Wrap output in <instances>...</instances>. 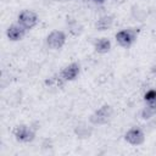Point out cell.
I'll use <instances>...</instances> for the list:
<instances>
[{"mask_svg": "<svg viewBox=\"0 0 156 156\" xmlns=\"http://www.w3.org/2000/svg\"><path fill=\"white\" fill-rule=\"evenodd\" d=\"M124 140L133 146H139L145 141V133L139 127H132L124 133Z\"/></svg>", "mask_w": 156, "mask_h": 156, "instance_id": "8992f818", "label": "cell"}, {"mask_svg": "<svg viewBox=\"0 0 156 156\" xmlns=\"http://www.w3.org/2000/svg\"><path fill=\"white\" fill-rule=\"evenodd\" d=\"M96 1H102V0H96Z\"/></svg>", "mask_w": 156, "mask_h": 156, "instance_id": "e0dca14e", "label": "cell"}, {"mask_svg": "<svg viewBox=\"0 0 156 156\" xmlns=\"http://www.w3.org/2000/svg\"><path fill=\"white\" fill-rule=\"evenodd\" d=\"M113 22H115V17L112 15H104L95 22L94 27L99 32H105V30H108L112 28Z\"/></svg>", "mask_w": 156, "mask_h": 156, "instance_id": "30bf717a", "label": "cell"}, {"mask_svg": "<svg viewBox=\"0 0 156 156\" xmlns=\"http://www.w3.org/2000/svg\"><path fill=\"white\" fill-rule=\"evenodd\" d=\"M37 132L30 124H20L13 129V136L20 143H32L35 139Z\"/></svg>", "mask_w": 156, "mask_h": 156, "instance_id": "3957f363", "label": "cell"}, {"mask_svg": "<svg viewBox=\"0 0 156 156\" xmlns=\"http://www.w3.org/2000/svg\"><path fill=\"white\" fill-rule=\"evenodd\" d=\"M150 71H151V73L154 74V77H156V65H152L151 68H150Z\"/></svg>", "mask_w": 156, "mask_h": 156, "instance_id": "2e32d148", "label": "cell"}, {"mask_svg": "<svg viewBox=\"0 0 156 156\" xmlns=\"http://www.w3.org/2000/svg\"><path fill=\"white\" fill-rule=\"evenodd\" d=\"M156 116V104H145L140 111V117L145 121H149Z\"/></svg>", "mask_w": 156, "mask_h": 156, "instance_id": "7c38bea8", "label": "cell"}, {"mask_svg": "<svg viewBox=\"0 0 156 156\" xmlns=\"http://www.w3.org/2000/svg\"><path fill=\"white\" fill-rule=\"evenodd\" d=\"M79 73H80V65H79V62H71L69 65L65 66L62 68V71L60 72V74L63 78L65 82H72V80L77 79Z\"/></svg>", "mask_w": 156, "mask_h": 156, "instance_id": "52a82bcc", "label": "cell"}, {"mask_svg": "<svg viewBox=\"0 0 156 156\" xmlns=\"http://www.w3.org/2000/svg\"><path fill=\"white\" fill-rule=\"evenodd\" d=\"M145 104H156V89H149L144 95Z\"/></svg>", "mask_w": 156, "mask_h": 156, "instance_id": "9a60e30c", "label": "cell"}, {"mask_svg": "<svg viewBox=\"0 0 156 156\" xmlns=\"http://www.w3.org/2000/svg\"><path fill=\"white\" fill-rule=\"evenodd\" d=\"M113 117V107L108 104L101 105L89 116V122L93 126H104L107 124Z\"/></svg>", "mask_w": 156, "mask_h": 156, "instance_id": "6da1fadb", "label": "cell"}, {"mask_svg": "<svg viewBox=\"0 0 156 156\" xmlns=\"http://www.w3.org/2000/svg\"><path fill=\"white\" fill-rule=\"evenodd\" d=\"M139 32H140L139 28L129 27V28H124V29L118 30V32L116 33L115 38H116L117 44H118L121 48L129 49V48L136 41L138 35H139Z\"/></svg>", "mask_w": 156, "mask_h": 156, "instance_id": "7a4b0ae2", "label": "cell"}, {"mask_svg": "<svg viewBox=\"0 0 156 156\" xmlns=\"http://www.w3.org/2000/svg\"><path fill=\"white\" fill-rule=\"evenodd\" d=\"M63 83H65V80L61 77V74H58V76L55 74V76L45 79V85L49 87V88H57L58 89V88H62L63 87Z\"/></svg>", "mask_w": 156, "mask_h": 156, "instance_id": "5bb4252c", "label": "cell"}, {"mask_svg": "<svg viewBox=\"0 0 156 156\" xmlns=\"http://www.w3.org/2000/svg\"><path fill=\"white\" fill-rule=\"evenodd\" d=\"M73 132H74V134L77 135L78 139H88V138H90L93 135L94 127H93V124L90 122L89 123H87V122H79V123H77L74 126Z\"/></svg>", "mask_w": 156, "mask_h": 156, "instance_id": "9c48e42d", "label": "cell"}, {"mask_svg": "<svg viewBox=\"0 0 156 156\" xmlns=\"http://www.w3.org/2000/svg\"><path fill=\"white\" fill-rule=\"evenodd\" d=\"M17 22L21 24V26H23L27 30H29V29H32V28H34L37 24H38V22H39V17H38V15L33 11V10H22L20 13H18V16H17Z\"/></svg>", "mask_w": 156, "mask_h": 156, "instance_id": "5b68a950", "label": "cell"}, {"mask_svg": "<svg viewBox=\"0 0 156 156\" xmlns=\"http://www.w3.org/2000/svg\"><path fill=\"white\" fill-rule=\"evenodd\" d=\"M66 34L63 30H58V29H55V30H51L48 35H46V45L49 49L51 50H60L65 44H66Z\"/></svg>", "mask_w": 156, "mask_h": 156, "instance_id": "277c9868", "label": "cell"}, {"mask_svg": "<svg viewBox=\"0 0 156 156\" xmlns=\"http://www.w3.org/2000/svg\"><path fill=\"white\" fill-rule=\"evenodd\" d=\"M111 41L108 38H99L94 41V50L98 54H107L111 50Z\"/></svg>", "mask_w": 156, "mask_h": 156, "instance_id": "8fae6325", "label": "cell"}, {"mask_svg": "<svg viewBox=\"0 0 156 156\" xmlns=\"http://www.w3.org/2000/svg\"><path fill=\"white\" fill-rule=\"evenodd\" d=\"M67 27H68V32L74 37H78L83 33V26L74 18H69V20L67 18Z\"/></svg>", "mask_w": 156, "mask_h": 156, "instance_id": "4fadbf2b", "label": "cell"}, {"mask_svg": "<svg viewBox=\"0 0 156 156\" xmlns=\"http://www.w3.org/2000/svg\"><path fill=\"white\" fill-rule=\"evenodd\" d=\"M26 33H27V29L21 26L18 22L17 23H13L11 26L7 27L6 29V37L9 40L11 41H18V40H22L24 37H26Z\"/></svg>", "mask_w": 156, "mask_h": 156, "instance_id": "ba28073f", "label": "cell"}]
</instances>
